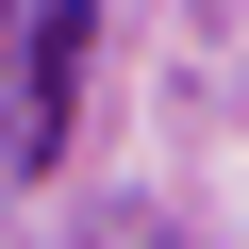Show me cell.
Instances as JSON below:
<instances>
[{
	"label": "cell",
	"instance_id": "1",
	"mask_svg": "<svg viewBox=\"0 0 249 249\" xmlns=\"http://www.w3.org/2000/svg\"><path fill=\"white\" fill-rule=\"evenodd\" d=\"M0 17H17V0H0Z\"/></svg>",
	"mask_w": 249,
	"mask_h": 249
}]
</instances>
